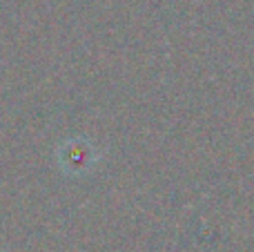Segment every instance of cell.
<instances>
[{
    "mask_svg": "<svg viewBox=\"0 0 254 252\" xmlns=\"http://www.w3.org/2000/svg\"><path fill=\"white\" fill-rule=\"evenodd\" d=\"M56 159L61 170L67 177H85L89 174L98 163V150L96 145L83 136H76L65 141L56 152Z\"/></svg>",
    "mask_w": 254,
    "mask_h": 252,
    "instance_id": "6da1fadb",
    "label": "cell"
}]
</instances>
